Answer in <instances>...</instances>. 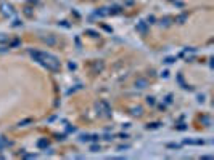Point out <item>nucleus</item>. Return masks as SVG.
<instances>
[{
    "instance_id": "nucleus-14",
    "label": "nucleus",
    "mask_w": 214,
    "mask_h": 160,
    "mask_svg": "<svg viewBox=\"0 0 214 160\" xmlns=\"http://www.w3.org/2000/svg\"><path fill=\"white\" fill-rule=\"evenodd\" d=\"M146 101H148V104H155V98H151V96H148Z\"/></svg>"
},
{
    "instance_id": "nucleus-12",
    "label": "nucleus",
    "mask_w": 214,
    "mask_h": 160,
    "mask_svg": "<svg viewBox=\"0 0 214 160\" xmlns=\"http://www.w3.org/2000/svg\"><path fill=\"white\" fill-rule=\"evenodd\" d=\"M201 120H203V122H205V123L208 125V127H209V125H211V120H209V117H203Z\"/></svg>"
},
{
    "instance_id": "nucleus-18",
    "label": "nucleus",
    "mask_w": 214,
    "mask_h": 160,
    "mask_svg": "<svg viewBox=\"0 0 214 160\" xmlns=\"http://www.w3.org/2000/svg\"><path fill=\"white\" fill-rule=\"evenodd\" d=\"M69 69H76V64H74V62H69Z\"/></svg>"
},
{
    "instance_id": "nucleus-17",
    "label": "nucleus",
    "mask_w": 214,
    "mask_h": 160,
    "mask_svg": "<svg viewBox=\"0 0 214 160\" xmlns=\"http://www.w3.org/2000/svg\"><path fill=\"white\" fill-rule=\"evenodd\" d=\"M87 32H89L92 37H97V32H93V31H87Z\"/></svg>"
},
{
    "instance_id": "nucleus-16",
    "label": "nucleus",
    "mask_w": 214,
    "mask_h": 160,
    "mask_svg": "<svg viewBox=\"0 0 214 160\" xmlns=\"http://www.w3.org/2000/svg\"><path fill=\"white\" fill-rule=\"evenodd\" d=\"M153 21H155V16H148V22H150V24H153Z\"/></svg>"
},
{
    "instance_id": "nucleus-1",
    "label": "nucleus",
    "mask_w": 214,
    "mask_h": 160,
    "mask_svg": "<svg viewBox=\"0 0 214 160\" xmlns=\"http://www.w3.org/2000/svg\"><path fill=\"white\" fill-rule=\"evenodd\" d=\"M29 55L32 56L34 61H37L39 64H42L45 69H48V71H52V72H56V71L60 69V61L53 55L44 53V51H34V50H29Z\"/></svg>"
},
{
    "instance_id": "nucleus-5",
    "label": "nucleus",
    "mask_w": 214,
    "mask_h": 160,
    "mask_svg": "<svg viewBox=\"0 0 214 160\" xmlns=\"http://www.w3.org/2000/svg\"><path fill=\"white\" fill-rule=\"evenodd\" d=\"M146 24H148V22L139 21V22H137V31H139V32H142V34H146Z\"/></svg>"
},
{
    "instance_id": "nucleus-11",
    "label": "nucleus",
    "mask_w": 214,
    "mask_h": 160,
    "mask_svg": "<svg viewBox=\"0 0 214 160\" xmlns=\"http://www.w3.org/2000/svg\"><path fill=\"white\" fill-rule=\"evenodd\" d=\"M48 146V142L45 141V139H42V141H39V147H47Z\"/></svg>"
},
{
    "instance_id": "nucleus-19",
    "label": "nucleus",
    "mask_w": 214,
    "mask_h": 160,
    "mask_svg": "<svg viewBox=\"0 0 214 160\" xmlns=\"http://www.w3.org/2000/svg\"><path fill=\"white\" fill-rule=\"evenodd\" d=\"M126 149H129V146H121L119 147V151H126Z\"/></svg>"
},
{
    "instance_id": "nucleus-6",
    "label": "nucleus",
    "mask_w": 214,
    "mask_h": 160,
    "mask_svg": "<svg viewBox=\"0 0 214 160\" xmlns=\"http://www.w3.org/2000/svg\"><path fill=\"white\" fill-rule=\"evenodd\" d=\"M160 24H161V27H169V26L172 24V18L166 16V18H163V19L160 21Z\"/></svg>"
},
{
    "instance_id": "nucleus-15",
    "label": "nucleus",
    "mask_w": 214,
    "mask_h": 160,
    "mask_svg": "<svg viewBox=\"0 0 214 160\" xmlns=\"http://www.w3.org/2000/svg\"><path fill=\"white\" fill-rule=\"evenodd\" d=\"M26 123H31V120H23V122H21L19 125H21V127H24V125H26Z\"/></svg>"
},
{
    "instance_id": "nucleus-9",
    "label": "nucleus",
    "mask_w": 214,
    "mask_h": 160,
    "mask_svg": "<svg viewBox=\"0 0 214 160\" xmlns=\"http://www.w3.org/2000/svg\"><path fill=\"white\" fill-rule=\"evenodd\" d=\"M95 15L97 16H106V15H110V11H108V8H100V10H97Z\"/></svg>"
},
{
    "instance_id": "nucleus-4",
    "label": "nucleus",
    "mask_w": 214,
    "mask_h": 160,
    "mask_svg": "<svg viewBox=\"0 0 214 160\" xmlns=\"http://www.w3.org/2000/svg\"><path fill=\"white\" fill-rule=\"evenodd\" d=\"M146 87H148V80H146V78H137V80H135V88L143 90Z\"/></svg>"
},
{
    "instance_id": "nucleus-10",
    "label": "nucleus",
    "mask_w": 214,
    "mask_h": 160,
    "mask_svg": "<svg viewBox=\"0 0 214 160\" xmlns=\"http://www.w3.org/2000/svg\"><path fill=\"white\" fill-rule=\"evenodd\" d=\"M10 40V37L7 35V34H0V43H7Z\"/></svg>"
},
{
    "instance_id": "nucleus-8",
    "label": "nucleus",
    "mask_w": 214,
    "mask_h": 160,
    "mask_svg": "<svg viewBox=\"0 0 214 160\" xmlns=\"http://www.w3.org/2000/svg\"><path fill=\"white\" fill-rule=\"evenodd\" d=\"M187 18H188V15H187V13H184V15L177 16V18H176V22H179V24H184V22L187 21Z\"/></svg>"
},
{
    "instance_id": "nucleus-13",
    "label": "nucleus",
    "mask_w": 214,
    "mask_h": 160,
    "mask_svg": "<svg viewBox=\"0 0 214 160\" xmlns=\"http://www.w3.org/2000/svg\"><path fill=\"white\" fill-rule=\"evenodd\" d=\"M90 151H92V152H98L100 151V146H92V147H90Z\"/></svg>"
},
{
    "instance_id": "nucleus-3",
    "label": "nucleus",
    "mask_w": 214,
    "mask_h": 160,
    "mask_svg": "<svg viewBox=\"0 0 214 160\" xmlns=\"http://www.w3.org/2000/svg\"><path fill=\"white\" fill-rule=\"evenodd\" d=\"M0 10H2V15H5V16H11L15 13L13 7H11V5H7V3H3L2 7H0Z\"/></svg>"
},
{
    "instance_id": "nucleus-2",
    "label": "nucleus",
    "mask_w": 214,
    "mask_h": 160,
    "mask_svg": "<svg viewBox=\"0 0 214 160\" xmlns=\"http://www.w3.org/2000/svg\"><path fill=\"white\" fill-rule=\"evenodd\" d=\"M44 43H47L48 47H55L56 43H58V38H56L55 35H47V37H42Z\"/></svg>"
},
{
    "instance_id": "nucleus-7",
    "label": "nucleus",
    "mask_w": 214,
    "mask_h": 160,
    "mask_svg": "<svg viewBox=\"0 0 214 160\" xmlns=\"http://www.w3.org/2000/svg\"><path fill=\"white\" fill-rule=\"evenodd\" d=\"M132 112V115L134 117H140V115H142V114H143V109H142V107H140V106H137V107H132V109H131Z\"/></svg>"
}]
</instances>
